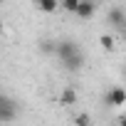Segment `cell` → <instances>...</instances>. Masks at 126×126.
<instances>
[{"instance_id":"1","label":"cell","mask_w":126,"mask_h":126,"mask_svg":"<svg viewBox=\"0 0 126 126\" xmlns=\"http://www.w3.org/2000/svg\"><path fill=\"white\" fill-rule=\"evenodd\" d=\"M77 54H82V47H79L74 40H67V37L57 40V47H54V57H57L59 62H67V59H72V57H77Z\"/></svg>"},{"instance_id":"2","label":"cell","mask_w":126,"mask_h":126,"mask_svg":"<svg viewBox=\"0 0 126 126\" xmlns=\"http://www.w3.org/2000/svg\"><path fill=\"white\" fill-rule=\"evenodd\" d=\"M17 119V104L8 96H0V124H13Z\"/></svg>"},{"instance_id":"3","label":"cell","mask_w":126,"mask_h":126,"mask_svg":"<svg viewBox=\"0 0 126 126\" xmlns=\"http://www.w3.org/2000/svg\"><path fill=\"white\" fill-rule=\"evenodd\" d=\"M104 104L106 106H121V104H126V89L124 87H111L104 94Z\"/></svg>"},{"instance_id":"4","label":"cell","mask_w":126,"mask_h":126,"mask_svg":"<svg viewBox=\"0 0 126 126\" xmlns=\"http://www.w3.org/2000/svg\"><path fill=\"white\" fill-rule=\"evenodd\" d=\"M94 13H96V5H94V3L79 0V5H77V13H74V15H77L79 20H89V17H92Z\"/></svg>"},{"instance_id":"5","label":"cell","mask_w":126,"mask_h":126,"mask_svg":"<svg viewBox=\"0 0 126 126\" xmlns=\"http://www.w3.org/2000/svg\"><path fill=\"white\" fill-rule=\"evenodd\" d=\"M106 17H109V22L116 25V27H124V22H126V13H124V8H109Z\"/></svg>"},{"instance_id":"6","label":"cell","mask_w":126,"mask_h":126,"mask_svg":"<svg viewBox=\"0 0 126 126\" xmlns=\"http://www.w3.org/2000/svg\"><path fill=\"white\" fill-rule=\"evenodd\" d=\"M54 47H57V40H49V37H42L37 45L40 54H45V57H54Z\"/></svg>"},{"instance_id":"7","label":"cell","mask_w":126,"mask_h":126,"mask_svg":"<svg viewBox=\"0 0 126 126\" xmlns=\"http://www.w3.org/2000/svg\"><path fill=\"white\" fill-rule=\"evenodd\" d=\"M59 101L64 104V106L77 104V89H74V87H64V89H62V94H59Z\"/></svg>"},{"instance_id":"8","label":"cell","mask_w":126,"mask_h":126,"mask_svg":"<svg viewBox=\"0 0 126 126\" xmlns=\"http://www.w3.org/2000/svg\"><path fill=\"white\" fill-rule=\"evenodd\" d=\"M57 8H59L57 0H40L37 3V10H42V13H54Z\"/></svg>"},{"instance_id":"9","label":"cell","mask_w":126,"mask_h":126,"mask_svg":"<svg viewBox=\"0 0 126 126\" xmlns=\"http://www.w3.org/2000/svg\"><path fill=\"white\" fill-rule=\"evenodd\" d=\"M99 45H101L106 52H111V49H114V37H111V35H101V37H99Z\"/></svg>"},{"instance_id":"10","label":"cell","mask_w":126,"mask_h":126,"mask_svg":"<svg viewBox=\"0 0 126 126\" xmlns=\"http://www.w3.org/2000/svg\"><path fill=\"white\" fill-rule=\"evenodd\" d=\"M74 126H92V121H89V114H77L74 116Z\"/></svg>"},{"instance_id":"11","label":"cell","mask_w":126,"mask_h":126,"mask_svg":"<svg viewBox=\"0 0 126 126\" xmlns=\"http://www.w3.org/2000/svg\"><path fill=\"white\" fill-rule=\"evenodd\" d=\"M77 5H79V0H64V3H62V8L67 13H77Z\"/></svg>"},{"instance_id":"12","label":"cell","mask_w":126,"mask_h":126,"mask_svg":"<svg viewBox=\"0 0 126 126\" xmlns=\"http://www.w3.org/2000/svg\"><path fill=\"white\" fill-rule=\"evenodd\" d=\"M119 126H126V114H124V116H119Z\"/></svg>"},{"instance_id":"13","label":"cell","mask_w":126,"mask_h":126,"mask_svg":"<svg viewBox=\"0 0 126 126\" xmlns=\"http://www.w3.org/2000/svg\"><path fill=\"white\" fill-rule=\"evenodd\" d=\"M0 35H3V20H0Z\"/></svg>"},{"instance_id":"14","label":"cell","mask_w":126,"mask_h":126,"mask_svg":"<svg viewBox=\"0 0 126 126\" xmlns=\"http://www.w3.org/2000/svg\"><path fill=\"white\" fill-rule=\"evenodd\" d=\"M0 96H3V94H0Z\"/></svg>"}]
</instances>
